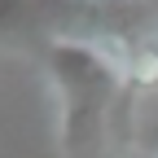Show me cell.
I'll return each mask as SVG.
<instances>
[{
    "label": "cell",
    "instance_id": "2",
    "mask_svg": "<svg viewBox=\"0 0 158 158\" xmlns=\"http://www.w3.org/2000/svg\"><path fill=\"white\" fill-rule=\"evenodd\" d=\"M123 79H127V97L158 88V35H145V40H132L127 44Z\"/></svg>",
    "mask_w": 158,
    "mask_h": 158
},
{
    "label": "cell",
    "instance_id": "1",
    "mask_svg": "<svg viewBox=\"0 0 158 158\" xmlns=\"http://www.w3.org/2000/svg\"><path fill=\"white\" fill-rule=\"evenodd\" d=\"M127 40H57L48 48V75L62 97V149L70 158H97L110 132V114L127 101Z\"/></svg>",
    "mask_w": 158,
    "mask_h": 158
},
{
    "label": "cell",
    "instance_id": "3",
    "mask_svg": "<svg viewBox=\"0 0 158 158\" xmlns=\"http://www.w3.org/2000/svg\"><path fill=\"white\" fill-rule=\"evenodd\" d=\"M123 158H158V149H127Z\"/></svg>",
    "mask_w": 158,
    "mask_h": 158
}]
</instances>
